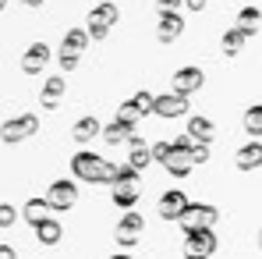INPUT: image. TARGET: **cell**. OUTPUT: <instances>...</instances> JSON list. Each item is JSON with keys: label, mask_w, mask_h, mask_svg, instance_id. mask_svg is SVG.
I'll list each match as a JSON object with an SVG mask.
<instances>
[{"label": "cell", "mask_w": 262, "mask_h": 259, "mask_svg": "<svg viewBox=\"0 0 262 259\" xmlns=\"http://www.w3.org/2000/svg\"><path fill=\"white\" fill-rule=\"evenodd\" d=\"M4 7H7V0H0V11H4Z\"/></svg>", "instance_id": "cell-38"}, {"label": "cell", "mask_w": 262, "mask_h": 259, "mask_svg": "<svg viewBox=\"0 0 262 259\" xmlns=\"http://www.w3.org/2000/svg\"><path fill=\"white\" fill-rule=\"evenodd\" d=\"M181 4H184V0H156L160 11H181Z\"/></svg>", "instance_id": "cell-32"}, {"label": "cell", "mask_w": 262, "mask_h": 259, "mask_svg": "<svg viewBox=\"0 0 262 259\" xmlns=\"http://www.w3.org/2000/svg\"><path fill=\"white\" fill-rule=\"evenodd\" d=\"M32 231H36V242H39V245H57V242L64 238V227H60L53 216H50V220H43L39 227H32Z\"/></svg>", "instance_id": "cell-24"}, {"label": "cell", "mask_w": 262, "mask_h": 259, "mask_svg": "<svg viewBox=\"0 0 262 259\" xmlns=\"http://www.w3.org/2000/svg\"><path fill=\"white\" fill-rule=\"evenodd\" d=\"M64 89H68L64 75H50V78H46L43 89H39V103H43V110H57V103H60Z\"/></svg>", "instance_id": "cell-17"}, {"label": "cell", "mask_w": 262, "mask_h": 259, "mask_svg": "<svg viewBox=\"0 0 262 259\" xmlns=\"http://www.w3.org/2000/svg\"><path fill=\"white\" fill-rule=\"evenodd\" d=\"M92 43V36H89V29L85 25H75V29H68L64 32V39H60V50H71V53H85V46Z\"/></svg>", "instance_id": "cell-19"}, {"label": "cell", "mask_w": 262, "mask_h": 259, "mask_svg": "<svg viewBox=\"0 0 262 259\" xmlns=\"http://www.w3.org/2000/svg\"><path fill=\"white\" fill-rule=\"evenodd\" d=\"M14 220H18V210L11 203H0V227H11Z\"/></svg>", "instance_id": "cell-29"}, {"label": "cell", "mask_w": 262, "mask_h": 259, "mask_svg": "<svg viewBox=\"0 0 262 259\" xmlns=\"http://www.w3.org/2000/svg\"><path fill=\"white\" fill-rule=\"evenodd\" d=\"M245 131H248L252 138H262V103H252V107L245 110Z\"/></svg>", "instance_id": "cell-27"}, {"label": "cell", "mask_w": 262, "mask_h": 259, "mask_svg": "<svg viewBox=\"0 0 262 259\" xmlns=\"http://www.w3.org/2000/svg\"><path fill=\"white\" fill-rule=\"evenodd\" d=\"M245 43H248V36H245L237 25H234V29H227V32H223V39H220V46H223V53H227V57H237V53L245 50Z\"/></svg>", "instance_id": "cell-25"}, {"label": "cell", "mask_w": 262, "mask_h": 259, "mask_svg": "<svg viewBox=\"0 0 262 259\" xmlns=\"http://www.w3.org/2000/svg\"><path fill=\"white\" fill-rule=\"evenodd\" d=\"M50 203H46V195H32L25 206H21V216H25V224H32V227H39L43 220H50Z\"/></svg>", "instance_id": "cell-18"}, {"label": "cell", "mask_w": 262, "mask_h": 259, "mask_svg": "<svg viewBox=\"0 0 262 259\" xmlns=\"http://www.w3.org/2000/svg\"><path fill=\"white\" fill-rule=\"evenodd\" d=\"M152 99H156V96L145 92V89L135 92L131 99H124V103L117 107V117H114V121H121V125H128V128H138V121H142L145 114H152Z\"/></svg>", "instance_id": "cell-5"}, {"label": "cell", "mask_w": 262, "mask_h": 259, "mask_svg": "<svg viewBox=\"0 0 262 259\" xmlns=\"http://www.w3.org/2000/svg\"><path fill=\"white\" fill-rule=\"evenodd\" d=\"M191 107H188V99L184 96H177V92H160L156 99H152V114H160V117H167V121H174V117H184Z\"/></svg>", "instance_id": "cell-13"}, {"label": "cell", "mask_w": 262, "mask_h": 259, "mask_svg": "<svg viewBox=\"0 0 262 259\" xmlns=\"http://www.w3.org/2000/svg\"><path fill=\"white\" fill-rule=\"evenodd\" d=\"M234 167H237V171H255V167H262V142L259 138L245 142V146L234 153Z\"/></svg>", "instance_id": "cell-16"}, {"label": "cell", "mask_w": 262, "mask_h": 259, "mask_svg": "<svg viewBox=\"0 0 262 259\" xmlns=\"http://www.w3.org/2000/svg\"><path fill=\"white\" fill-rule=\"evenodd\" d=\"M206 86V71L202 68H195V64H188V68H177L174 71V89L170 92H177V96H195L199 89Z\"/></svg>", "instance_id": "cell-11"}, {"label": "cell", "mask_w": 262, "mask_h": 259, "mask_svg": "<svg viewBox=\"0 0 262 259\" xmlns=\"http://www.w3.org/2000/svg\"><path fill=\"white\" fill-rule=\"evenodd\" d=\"M0 259H18V256H14V249H11V245H0Z\"/></svg>", "instance_id": "cell-34"}, {"label": "cell", "mask_w": 262, "mask_h": 259, "mask_svg": "<svg viewBox=\"0 0 262 259\" xmlns=\"http://www.w3.org/2000/svg\"><path fill=\"white\" fill-rule=\"evenodd\" d=\"M106 259H135L131 252H114V256H106Z\"/></svg>", "instance_id": "cell-35"}, {"label": "cell", "mask_w": 262, "mask_h": 259, "mask_svg": "<svg viewBox=\"0 0 262 259\" xmlns=\"http://www.w3.org/2000/svg\"><path fill=\"white\" fill-rule=\"evenodd\" d=\"M167 153H170V142H152V160H167Z\"/></svg>", "instance_id": "cell-31"}, {"label": "cell", "mask_w": 262, "mask_h": 259, "mask_svg": "<svg viewBox=\"0 0 262 259\" xmlns=\"http://www.w3.org/2000/svg\"><path fill=\"white\" fill-rule=\"evenodd\" d=\"M191 160H195V167L206 164V160H209V142H195V146H191Z\"/></svg>", "instance_id": "cell-30"}, {"label": "cell", "mask_w": 262, "mask_h": 259, "mask_svg": "<svg viewBox=\"0 0 262 259\" xmlns=\"http://www.w3.org/2000/svg\"><path fill=\"white\" fill-rule=\"evenodd\" d=\"M114 171H117V164H110V160H103V156H96V153H75L71 156V174H75V181H85V185H110L114 181Z\"/></svg>", "instance_id": "cell-1"}, {"label": "cell", "mask_w": 262, "mask_h": 259, "mask_svg": "<svg viewBox=\"0 0 262 259\" xmlns=\"http://www.w3.org/2000/svg\"><path fill=\"white\" fill-rule=\"evenodd\" d=\"M117 18H121V11H117V4H114V0H103V4H96V7L89 11V18H85L89 36L103 43V39L110 36V29L117 25Z\"/></svg>", "instance_id": "cell-3"}, {"label": "cell", "mask_w": 262, "mask_h": 259, "mask_svg": "<svg viewBox=\"0 0 262 259\" xmlns=\"http://www.w3.org/2000/svg\"><path fill=\"white\" fill-rule=\"evenodd\" d=\"M142 231H145V220H142V213L128 210V213L117 220V227H114V242H117L121 249H131V245L142 238Z\"/></svg>", "instance_id": "cell-8"}, {"label": "cell", "mask_w": 262, "mask_h": 259, "mask_svg": "<svg viewBox=\"0 0 262 259\" xmlns=\"http://www.w3.org/2000/svg\"><path fill=\"white\" fill-rule=\"evenodd\" d=\"M216 220H220L216 206H209V203H191L177 224H181V231H184V234H195V231H213V224H216Z\"/></svg>", "instance_id": "cell-4"}, {"label": "cell", "mask_w": 262, "mask_h": 259, "mask_svg": "<svg viewBox=\"0 0 262 259\" xmlns=\"http://www.w3.org/2000/svg\"><path fill=\"white\" fill-rule=\"evenodd\" d=\"M36 131H39V117H36V114H18V117H11V121L0 125V142L14 146V142L32 138Z\"/></svg>", "instance_id": "cell-6"}, {"label": "cell", "mask_w": 262, "mask_h": 259, "mask_svg": "<svg viewBox=\"0 0 262 259\" xmlns=\"http://www.w3.org/2000/svg\"><path fill=\"white\" fill-rule=\"evenodd\" d=\"M103 138H106L110 146H121V142H131V138H135V128L121 125V121H110V125H103Z\"/></svg>", "instance_id": "cell-26"}, {"label": "cell", "mask_w": 262, "mask_h": 259, "mask_svg": "<svg viewBox=\"0 0 262 259\" xmlns=\"http://www.w3.org/2000/svg\"><path fill=\"white\" fill-rule=\"evenodd\" d=\"M149 160H152V146H145V138L135 135V138L128 142V164L135 167V171H142Z\"/></svg>", "instance_id": "cell-21"}, {"label": "cell", "mask_w": 262, "mask_h": 259, "mask_svg": "<svg viewBox=\"0 0 262 259\" xmlns=\"http://www.w3.org/2000/svg\"><path fill=\"white\" fill-rule=\"evenodd\" d=\"M191 146H195V138L191 135H181L170 142V153H167V160L160 164V167H167L170 177H188L191 167H195V160H191Z\"/></svg>", "instance_id": "cell-2"}, {"label": "cell", "mask_w": 262, "mask_h": 259, "mask_svg": "<svg viewBox=\"0 0 262 259\" xmlns=\"http://www.w3.org/2000/svg\"><path fill=\"white\" fill-rule=\"evenodd\" d=\"M138 195H142V177H138V174L121 177V181H114V185H110V199H114L124 213H128V210H135Z\"/></svg>", "instance_id": "cell-9"}, {"label": "cell", "mask_w": 262, "mask_h": 259, "mask_svg": "<svg viewBox=\"0 0 262 259\" xmlns=\"http://www.w3.org/2000/svg\"><path fill=\"white\" fill-rule=\"evenodd\" d=\"M50 57H53V50L46 43H29V50L21 53V71L25 75H39V71H46Z\"/></svg>", "instance_id": "cell-14"}, {"label": "cell", "mask_w": 262, "mask_h": 259, "mask_svg": "<svg viewBox=\"0 0 262 259\" xmlns=\"http://www.w3.org/2000/svg\"><path fill=\"white\" fill-rule=\"evenodd\" d=\"M78 61H82V57H78V53H71V50H60V53H57V64H60V71H64V75H68V71H75V68H78Z\"/></svg>", "instance_id": "cell-28"}, {"label": "cell", "mask_w": 262, "mask_h": 259, "mask_svg": "<svg viewBox=\"0 0 262 259\" xmlns=\"http://www.w3.org/2000/svg\"><path fill=\"white\" fill-rule=\"evenodd\" d=\"M216 231H195L184 234V259H209L216 252Z\"/></svg>", "instance_id": "cell-10"}, {"label": "cell", "mask_w": 262, "mask_h": 259, "mask_svg": "<svg viewBox=\"0 0 262 259\" xmlns=\"http://www.w3.org/2000/svg\"><path fill=\"white\" fill-rule=\"evenodd\" d=\"M188 11H206V0H184Z\"/></svg>", "instance_id": "cell-33"}, {"label": "cell", "mask_w": 262, "mask_h": 259, "mask_svg": "<svg viewBox=\"0 0 262 259\" xmlns=\"http://www.w3.org/2000/svg\"><path fill=\"white\" fill-rule=\"evenodd\" d=\"M75 199H78V185H75V177H60V181H53V185L46 188V203H50L53 213L71 210Z\"/></svg>", "instance_id": "cell-7"}, {"label": "cell", "mask_w": 262, "mask_h": 259, "mask_svg": "<svg viewBox=\"0 0 262 259\" xmlns=\"http://www.w3.org/2000/svg\"><path fill=\"white\" fill-rule=\"evenodd\" d=\"M99 135H103V125H99L96 117H78L75 128H71V138H75V142H92V138H99Z\"/></svg>", "instance_id": "cell-23"}, {"label": "cell", "mask_w": 262, "mask_h": 259, "mask_svg": "<svg viewBox=\"0 0 262 259\" xmlns=\"http://www.w3.org/2000/svg\"><path fill=\"white\" fill-rule=\"evenodd\" d=\"M259 249H262V227H259Z\"/></svg>", "instance_id": "cell-37"}, {"label": "cell", "mask_w": 262, "mask_h": 259, "mask_svg": "<svg viewBox=\"0 0 262 259\" xmlns=\"http://www.w3.org/2000/svg\"><path fill=\"white\" fill-rule=\"evenodd\" d=\"M237 29L252 39V36L262 29V11H259V7H252V4H248V7H241V11H237Z\"/></svg>", "instance_id": "cell-20"}, {"label": "cell", "mask_w": 262, "mask_h": 259, "mask_svg": "<svg viewBox=\"0 0 262 259\" xmlns=\"http://www.w3.org/2000/svg\"><path fill=\"white\" fill-rule=\"evenodd\" d=\"M184 32V18L181 11H160V25H156V39L160 43H174Z\"/></svg>", "instance_id": "cell-15"}, {"label": "cell", "mask_w": 262, "mask_h": 259, "mask_svg": "<svg viewBox=\"0 0 262 259\" xmlns=\"http://www.w3.org/2000/svg\"><path fill=\"white\" fill-rule=\"evenodd\" d=\"M191 203H188V195L181 192V188H170V192H163L160 195V203H156V213L163 216V220H170V224H177L181 216H184V210H188Z\"/></svg>", "instance_id": "cell-12"}, {"label": "cell", "mask_w": 262, "mask_h": 259, "mask_svg": "<svg viewBox=\"0 0 262 259\" xmlns=\"http://www.w3.org/2000/svg\"><path fill=\"white\" fill-rule=\"evenodd\" d=\"M188 135H191L195 142H213V135H216V125H213L209 117L195 114V117H188Z\"/></svg>", "instance_id": "cell-22"}, {"label": "cell", "mask_w": 262, "mask_h": 259, "mask_svg": "<svg viewBox=\"0 0 262 259\" xmlns=\"http://www.w3.org/2000/svg\"><path fill=\"white\" fill-rule=\"evenodd\" d=\"M25 7H43V0H21Z\"/></svg>", "instance_id": "cell-36"}]
</instances>
